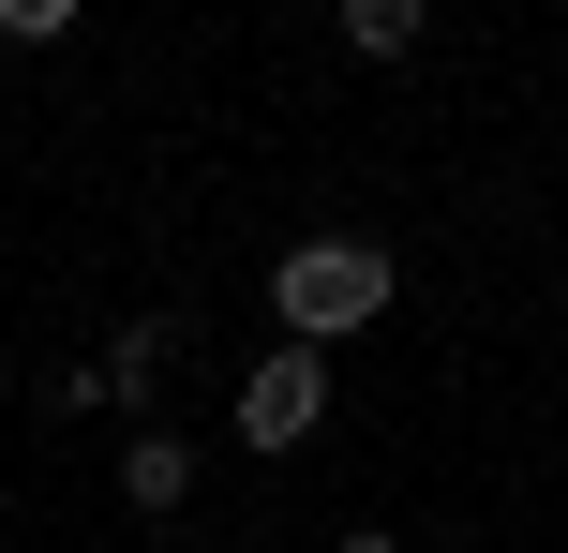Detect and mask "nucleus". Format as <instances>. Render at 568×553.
I'll return each instance as SVG.
<instances>
[{
	"label": "nucleus",
	"mask_w": 568,
	"mask_h": 553,
	"mask_svg": "<svg viewBox=\"0 0 568 553\" xmlns=\"http://www.w3.org/2000/svg\"><path fill=\"white\" fill-rule=\"evenodd\" d=\"M270 299H284V345H314V359H329L344 329H374V315H389V239H300V255L270 269Z\"/></svg>",
	"instance_id": "f257e3e1"
},
{
	"label": "nucleus",
	"mask_w": 568,
	"mask_h": 553,
	"mask_svg": "<svg viewBox=\"0 0 568 553\" xmlns=\"http://www.w3.org/2000/svg\"><path fill=\"white\" fill-rule=\"evenodd\" d=\"M314 419H329V359H314V345H284V359L240 375V434H255V449H300Z\"/></svg>",
	"instance_id": "f03ea898"
},
{
	"label": "nucleus",
	"mask_w": 568,
	"mask_h": 553,
	"mask_svg": "<svg viewBox=\"0 0 568 553\" xmlns=\"http://www.w3.org/2000/svg\"><path fill=\"white\" fill-rule=\"evenodd\" d=\"M120 494H135V509H180V494H195V449H180V434H135V464H120Z\"/></svg>",
	"instance_id": "7ed1b4c3"
},
{
	"label": "nucleus",
	"mask_w": 568,
	"mask_h": 553,
	"mask_svg": "<svg viewBox=\"0 0 568 553\" xmlns=\"http://www.w3.org/2000/svg\"><path fill=\"white\" fill-rule=\"evenodd\" d=\"M344 45H359V60H404V45H419V0H344Z\"/></svg>",
	"instance_id": "20e7f679"
},
{
	"label": "nucleus",
	"mask_w": 568,
	"mask_h": 553,
	"mask_svg": "<svg viewBox=\"0 0 568 553\" xmlns=\"http://www.w3.org/2000/svg\"><path fill=\"white\" fill-rule=\"evenodd\" d=\"M329 553H404V539H374V524H359V539H329Z\"/></svg>",
	"instance_id": "39448f33"
}]
</instances>
